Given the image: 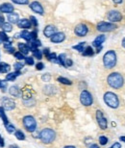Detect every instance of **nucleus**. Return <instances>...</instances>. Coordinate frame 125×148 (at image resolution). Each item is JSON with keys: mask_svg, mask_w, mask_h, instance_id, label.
Here are the masks:
<instances>
[{"mask_svg": "<svg viewBox=\"0 0 125 148\" xmlns=\"http://www.w3.org/2000/svg\"><path fill=\"white\" fill-rule=\"evenodd\" d=\"M103 98H104V102H105L106 105L110 108L117 109L118 106H120V99H118L117 94H115L114 92L107 91V92L104 94Z\"/></svg>", "mask_w": 125, "mask_h": 148, "instance_id": "obj_3", "label": "nucleus"}, {"mask_svg": "<svg viewBox=\"0 0 125 148\" xmlns=\"http://www.w3.org/2000/svg\"><path fill=\"white\" fill-rule=\"evenodd\" d=\"M120 140L121 141H124V143H125V136H122V137H120Z\"/></svg>", "mask_w": 125, "mask_h": 148, "instance_id": "obj_53", "label": "nucleus"}, {"mask_svg": "<svg viewBox=\"0 0 125 148\" xmlns=\"http://www.w3.org/2000/svg\"><path fill=\"white\" fill-rule=\"evenodd\" d=\"M73 64V62L70 60V59H67L65 60V67H68V66H71Z\"/></svg>", "mask_w": 125, "mask_h": 148, "instance_id": "obj_42", "label": "nucleus"}, {"mask_svg": "<svg viewBox=\"0 0 125 148\" xmlns=\"http://www.w3.org/2000/svg\"><path fill=\"white\" fill-rule=\"evenodd\" d=\"M2 107L4 108V110L7 111H12L14 110V107H16V103H14V100H12L11 98H8V97H4L2 99Z\"/></svg>", "mask_w": 125, "mask_h": 148, "instance_id": "obj_11", "label": "nucleus"}, {"mask_svg": "<svg viewBox=\"0 0 125 148\" xmlns=\"http://www.w3.org/2000/svg\"><path fill=\"white\" fill-rule=\"evenodd\" d=\"M97 31L102 32V33H106V32H112L115 31V29H117V26L115 23L112 22H106V21H101L96 26Z\"/></svg>", "mask_w": 125, "mask_h": 148, "instance_id": "obj_7", "label": "nucleus"}, {"mask_svg": "<svg viewBox=\"0 0 125 148\" xmlns=\"http://www.w3.org/2000/svg\"><path fill=\"white\" fill-rule=\"evenodd\" d=\"M11 66L6 63H0V73H7L10 71Z\"/></svg>", "mask_w": 125, "mask_h": 148, "instance_id": "obj_22", "label": "nucleus"}, {"mask_svg": "<svg viewBox=\"0 0 125 148\" xmlns=\"http://www.w3.org/2000/svg\"><path fill=\"white\" fill-rule=\"evenodd\" d=\"M110 148H121V144L120 143H115Z\"/></svg>", "mask_w": 125, "mask_h": 148, "instance_id": "obj_45", "label": "nucleus"}, {"mask_svg": "<svg viewBox=\"0 0 125 148\" xmlns=\"http://www.w3.org/2000/svg\"><path fill=\"white\" fill-rule=\"evenodd\" d=\"M80 102L83 106L85 107H89V106H91L93 103V98L91 93L87 90H84L80 94Z\"/></svg>", "mask_w": 125, "mask_h": 148, "instance_id": "obj_6", "label": "nucleus"}, {"mask_svg": "<svg viewBox=\"0 0 125 148\" xmlns=\"http://www.w3.org/2000/svg\"><path fill=\"white\" fill-rule=\"evenodd\" d=\"M3 23H4V16L2 14H0V26H2Z\"/></svg>", "mask_w": 125, "mask_h": 148, "instance_id": "obj_48", "label": "nucleus"}, {"mask_svg": "<svg viewBox=\"0 0 125 148\" xmlns=\"http://www.w3.org/2000/svg\"><path fill=\"white\" fill-rule=\"evenodd\" d=\"M4 140H3V138H2V137H1V136H0V147H3V146H4Z\"/></svg>", "mask_w": 125, "mask_h": 148, "instance_id": "obj_49", "label": "nucleus"}, {"mask_svg": "<svg viewBox=\"0 0 125 148\" xmlns=\"http://www.w3.org/2000/svg\"><path fill=\"white\" fill-rule=\"evenodd\" d=\"M14 51H16V50H14V47H12V48H10V49H8V50H7V52L9 53V54H14V53H16Z\"/></svg>", "mask_w": 125, "mask_h": 148, "instance_id": "obj_47", "label": "nucleus"}, {"mask_svg": "<svg viewBox=\"0 0 125 148\" xmlns=\"http://www.w3.org/2000/svg\"><path fill=\"white\" fill-rule=\"evenodd\" d=\"M41 79H43V82H49L50 79H51V76H50V74L46 73V74H43V75L41 76Z\"/></svg>", "mask_w": 125, "mask_h": 148, "instance_id": "obj_36", "label": "nucleus"}, {"mask_svg": "<svg viewBox=\"0 0 125 148\" xmlns=\"http://www.w3.org/2000/svg\"><path fill=\"white\" fill-rule=\"evenodd\" d=\"M90 148H100L99 146L97 145V144H93V145H91Z\"/></svg>", "mask_w": 125, "mask_h": 148, "instance_id": "obj_51", "label": "nucleus"}, {"mask_svg": "<svg viewBox=\"0 0 125 148\" xmlns=\"http://www.w3.org/2000/svg\"><path fill=\"white\" fill-rule=\"evenodd\" d=\"M10 148H19V146H17V145H14V144H13V145H10Z\"/></svg>", "mask_w": 125, "mask_h": 148, "instance_id": "obj_55", "label": "nucleus"}, {"mask_svg": "<svg viewBox=\"0 0 125 148\" xmlns=\"http://www.w3.org/2000/svg\"><path fill=\"white\" fill-rule=\"evenodd\" d=\"M67 55L65 54H60L59 55V57H58V64H61V66H65V60H67Z\"/></svg>", "mask_w": 125, "mask_h": 148, "instance_id": "obj_25", "label": "nucleus"}, {"mask_svg": "<svg viewBox=\"0 0 125 148\" xmlns=\"http://www.w3.org/2000/svg\"><path fill=\"white\" fill-rule=\"evenodd\" d=\"M25 62L29 66H33V64H34V59H33V57H26Z\"/></svg>", "mask_w": 125, "mask_h": 148, "instance_id": "obj_38", "label": "nucleus"}, {"mask_svg": "<svg viewBox=\"0 0 125 148\" xmlns=\"http://www.w3.org/2000/svg\"><path fill=\"white\" fill-rule=\"evenodd\" d=\"M14 57H16V59H17V60H23V59H25L24 55L22 54V53H20L19 51H17L14 53Z\"/></svg>", "mask_w": 125, "mask_h": 148, "instance_id": "obj_35", "label": "nucleus"}, {"mask_svg": "<svg viewBox=\"0 0 125 148\" xmlns=\"http://www.w3.org/2000/svg\"><path fill=\"white\" fill-rule=\"evenodd\" d=\"M30 8H31V10L33 12H35V13H37L38 14H44V10H43V7L41 6V4L40 2H38V1H34V2H32L30 5Z\"/></svg>", "mask_w": 125, "mask_h": 148, "instance_id": "obj_12", "label": "nucleus"}, {"mask_svg": "<svg viewBox=\"0 0 125 148\" xmlns=\"http://www.w3.org/2000/svg\"><path fill=\"white\" fill-rule=\"evenodd\" d=\"M82 53H83V55H84V56H93L94 54L93 49V47H91V46H87Z\"/></svg>", "mask_w": 125, "mask_h": 148, "instance_id": "obj_24", "label": "nucleus"}, {"mask_svg": "<svg viewBox=\"0 0 125 148\" xmlns=\"http://www.w3.org/2000/svg\"><path fill=\"white\" fill-rule=\"evenodd\" d=\"M22 124L27 132L33 133L37 129V121H36V119L32 115H26V116L23 117Z\"/></svg>", "mask_w": 125, "mask_h": 148, "instance_id": "obj_5", "label": "nucleus"}, {"mask_svg": "<svg viewBox=\"0 0 125 148\" xmlns=\"http://www.w3.org/2000/svg\"><path fill=\"white\" fill-rule=\"evenodd\" d=\"M32 52H33V55L35 56V58H37L38 60H41V59L43 58V53H41V50H38V48L35 49L34 51H32Z\"/></svg>", "mask_w": 125, "mask_h": 148, "instance_id": "obj_32", "label": "nucleus"}, {"mask_svg": "<svg viewBox=\"0 0 125 148\" xmlns=\"http://www.w3.org/2000/svg\"><path fill=\"white\" fill-rule=\"evenodd\" d=\"M8 19L11 24H16V23L19 22V14H16V13H11L8 14Z\"/></svg>", "mask_w": 125, "mask_h": 148, "instance_id": "obj_18", "label": "nucleus"}, {"mask_svg": "<svg viewBox=\"0 0 125 148\" xmlns=\"http://www.w3.org/2000/svg\"><path fill=\"white\" fill-rule=\"evenodd\" d=\"M16 24L19 26V28H22V29H29V28H31V26H32L31 21L27 18L19 19Z\"/></svg>", "mask_w": 125, "mask_h": 148, "instance_id": "obj_15", "label": "nucleus"}, {"mask_svg": "<svg viewBox=\"0 0 125 148\" xmlns=\"http://www.w3.org/2000/svg\"><path fill=\"white\" fill-rule=\"evenodd\" d=\"M17 46H19V52L22 53L23 55H26L28 54L29 51H30V49H29V46L27 45L26 43H23V42H19L17 44Z\"/></svg>", "mask_w": 125, "mask_h": 148, "instance_id": "obj_20", "label": "nucleus"}, {"mask_svg": "<svg viewBox=\"0 0 125 148\" xmlns=\"http://www.w3.org/2000/svg\"><path fill=\"white\" fill-rule=\"evenodd\" d=\"M20 74H21V73H20V71L11 72V73L7 74V76H6V80H7V81H14L16 77L19 76Z\"/></svg>", "mask_w": 125, "mask_h": 148, "instance_id": "obj_21", "label": "nucleus"}, {"mask_svg": "<svg viewBox=\"0 0 125 148\" xmlns=\"http://www.w3.org/2000/svg\"><path fill=\"white\" fill-rule=\"evenodd\" d=\"M65 40V33H62V32H56V33L50 38V40H51L53 43H60V42H62Z\"/></svg>", "mask_w": 125, "mask_h": 148, "instance_id": "obj_13", "label": "nucleus"}, {"mask_svg": "<svg viewBox=\"0 0 125 148\" xmlns=\"http://www.w3.org/2000/svg\"><path fill=\"white\" fill-rule=\"evenodd\" d=\"M107 18L110 20V22L112 23H117V22H120L123 18L122 14L120 13V11L117 10H112L110 11L108 14H107Z\"/></svg>", "mask_w": 125, "mask_h": 148, "instance_id": "obj_8", "label": "nucleus"}, {"mask_svg": "<svg viewBox=\"0 0 125 148\" xmlns=\"http://www.w3.org/2000/svg\"><path fill=\"white\" fill-rule=\"evenodd\" d=\"M0 116H1V118H2L4 125L8 123V118H7V116H6V114L4 112V108H3V107H0Z\"/></svg>", "mask_w": 125, "mask_h": 148, "instance_id": "obj_27", "label": "nucleus"}, {"mask_svg": "<svg viewBox=\"0 0 125 148\" xmlns=\"http://www.w3.org/2000/svg\"><path fill=\"white\" fill-rule=\"evenodd\" d=\"M58 82H60V83H62V84H64V85H71V84H72V82H71L70 80L65 78V77H59Z\"/></svg>", "mask_w": 125, "mask_h": 148, "instance_id": "obj_30", "label": "nucleus"}, {"mask_svg": "<svg viewBox=\"0 0 125 148\" xmlns=\"http://www.w3.org/2000/svg\"><path fill=\"white\" fill-rule=\"evenodd\" d=\"M2 29H3V32H12L13 30V25L11 24L10 22H4L2 25Z\"/></svg>", "mask_w": 125, "mask_h": 148, "instance_id": "obj_23", "label": "nucleus"}, {"mask_svg": "<svg viewBox=\"0 0 125 148\" xmlns=\"http://www.w3.org/2000/svg\"><path fill=\"white\" fill-rule=\"evenodd\" d=\"M13 47V43H12V41L11 40H9V41H6V42H4V48L6 50H8V49H10Z\"/></svg>", "mask_w": 125, "mask_h": 148, "instance_id": "obj_40", "label": "nucleus"}, {"mask_svg": "<svg viewBox=\"0 0 125 148\" xmlns=\"http://www.w3.org/2000/svg\"><path fill=\"white\" fill-rule=\"evenodd\" d=\"M0 86H1V80H0Z\"/></svg>", "mask_w": 125, "mask_h": 148, "instance_id": "obj_56", "label": "nucleus"}, {"mask_svg": "<svg viewBox=\"0 0 125 148\" xmlns=\"http://www.w3.org/2000/svg\"><path fill=\"white\" fill-rule=\"evenodd\" d=\"M96 120L98 125L102 130H106L108 128V121H107L106 117L104 116L103 112L99 110L96 111Z\"/></svg>", "mask_w": 125, "mask_h": 148, "instance_id": "obj_10", "label": "nucleus"}, {"mask_svg": "<svg viewBox=\"0 0 125 148\" xmlns=\"http://www.w3.org/2000/svg\"><path fill=\"white\" fill-rule=\"evenodd\" d=\"M6 87H7V82L1 81V86H0V88H2V90L5 91L6 90Z\"/></svg>", "mask_w": 125, "mask_h": 148, "instance_id": "obj_43", "label": "nucleus"}, {"mask_svg": "<svg viewBox=\"0 0 125 148\" xmlns=\"http://www.w3.org/2000/svg\"><path fill=\"white\" fill-rule=\"evenodd\" d=\"M64 148H76L75 146H72V145H67V146H65Z\"/></svg>", "mask_w": 125, "mask_h": 148, "instance_id": "obj_54", "label": "nucleus"}, {"mask_svg": "<svg viewBox=\"0 0 125 148\" xmlns=\"http://www.w3.org/2000/svg\"><path fill=\"white\" fill-rule=\"evenodd\" d=\"M9 40H11L10 38H8V36L6 35L5 32H0V42H6V41H9Z\"/></svg>", "mask_w": 125, "mask_h": 148, "instance_id": "obj_28", "label": "nucleus"}, {"mask_svg": "<svg viewBox=\"0 0 125 148\" xmlns=\"http://www.w3.org/2000/svg\"><path fill=\"white\" fill-rule=\"evenodd\" d=\"M85 44L86 42H80L78 45H74L73 46V49H76L77 51H79V52H83L84 51V47H85Z\"/></svg>", "mask_w": 125, "mask_h": 148, "instance_id": "obj_31", "label": "nucleus"}, {"mask_svg": "<svg viewBox=\"0 0 125 148\" xmlns=\"http://www.w3.org/2000/svg\"><path fill=\"white\" fill-rule=\"evenodd\" d=\"M43 54L45 55V57H46V58L48 57V55L50 54V51H49V49H48V48H45V49H44V50H43Z\"/></svg>", "mask_w": 125, "mask_h": 148, "instance_id": "obj_46", "label": "nucleus"}, {"mask_svg": "<svg viewBox=\"0 0 125 148\" xmlns=\"http://www.w3.org/2000/svg\"><path fill=\"white\" fill-rule=\"evenodd\" d=\"M74 33L78 37H85L89 33V28L85 23H79V24L76 25L75 29H74Z\"/></svg>", "mask_w": 125, "mask_h": 148, "instance_id": "obj_9", "label": "nucleus"}, {"mask_svg": "<svg viewBox=\"0 0 125 148\" xmlns=\"http://www.w3.org/2000/svg\"><path fill=\"white\" fill-rule=\"evenodd\" d=\"M23 103L26 105V106H33V105H35V100L34 99H28L27 101L26 100H23Z\"/></svg>", "mask_w": 125, "mask_h": 148, "instance_id": "obj_37", "label": "nucleus"}, {"mask_svg": "<svg viewBox=\"0 0 125 148\" xmlns=\"http://www.w3.org/2000/svg\"><path fill=\"white\" fill-rule=\"evenodd\" d=\"M57 32V28L54 25H47L43 30V35L46 38H51Z\"/></svg>", "mask_w": 125, "mask_h": 148, "instance_id": "obj_14", "label": "nucleus"}, {"mask_svg": "<svg viewBox=\"0 0 125 148\" xmlns=\"http://www.w3.org/2000/svg\"><path fill=\"white\" fill-rule=\"evenodd\" d=\"M121 45H122V47H124V48H125V38L122 40V41H121Z\"/></svg>", "mask_w": 125, "mask_h": 148, "instance_id": "obj_52", "label": "nucleus"}, {"mask_svg": "<svg viewBox=\"0 0 125 148\" xmlns=\"http://www.w3.org/2000/svg\"><path fill=\"white\" fill-rule=\"evenodd\" d=\"M11 1L19 5H27L29 3V0H11Z\"/></svg>", "mask_w": 125, "mask_h": 148, "instance_id": "obj_34", "label": "nucleus"}, {"mask_svg": "<svg viewBox=\"0 0 125 148\" xmlns=\"http://www.w3.org/2000/svg\"><path fill=\"white\" fill-rule=\"evenodd\" d=\"M9 92L14 97H19L20 95V90L17 86H12V87L9 88Z\"/></svg>", "mask_w": 125, "mask_h": 148, "instance_id": "obj_19", "label": "nucleus"}, {"mask_svg": "<svg viewBox=\"0 0 125 148\" xmlns=\"http://www.w3.org/2000/svg\"><path fill=\"white\" fill-rule=\"evenodd\" d=\"M0 12H1V13L11 14L14 12V6L10 4V3H3V4L0 6Z\"/></svg>", "mask_w": 125, "mask_h": 148, "instance_id": "obj_16", "label": "nucleus"}, {"mask_svg": "<svg viewBox=\"0 0 125 148\" xmlns=\"http://www.w3.org/2000/svg\"><path fill=\"white\" fill-rule=\"evenodd\" d=\"M113 2H114L115 4H121V3H122V0H113Z\"/></svg>", "mask_w": 125, "mask_h": 148, "instance_id": "obj_50", "label": "nucleus"}, {"mask_svg": "<svg viewBox=\"0 0 125 148\" xmlns=\"http://www.w3.org/2000/svg\"><path fill=\"white\" fill-rule=\"evenodd\" d=\"M117 57L115 50H109L103 56V64L106 69H114L117 64Z\"/></svg>", "mask_w": 125, "mask_h": 148, "instance_id": "obj_2", "label": "nucleus"}, {"mask_svg": "<svg viewBox=\"0 0 125 148\" xmlns=\"http://www.w3.org/2000/svg\"><path fill=\"white\" fill-rule=\"evenodd\" d=\"M14 69H16V71H19L20 69H22L23 64L20 63H16L14 64Z\"/></svg>", "mask_w": 125, "mask_h": 148, "instance_id": "obj_39", "label": "nucleus"}, {"mask_svg": "<svg viewBox=\"0 0 125 148\" xmlns=\"http://www.w3.org/2000/svg\"><path fill=\"white\" fill-rule=\"evenodd\" d=\"M14 136H16V138H17V140H25V136L21 131H20V130L14 132Z\"/></svg>", "mask_w": 125, "mask_h": 148, "instance_id": "obj_29", "label": "nucleus"}, {"mask_svg": "<svg viewBox=\"0 0 125 148\" xmlns=\"http://www.w3.org/2000/svg\"><path fill=\"white\" fill-rule=\"evenodd\" d=\"M56 138V133L54 130L50 129V128H45L43 130H41V132L40 133V138L43 143L49 144L52 143L54 141Z\"/></svg>", "mask_w": 125, "mask_h": 148, "instance_id": "obj_4", "label": "nucleus"}, {"mask_svg": "<svg viewBox=\"0 0 125 148\" xmlns=\"http://www.w3.org/2000/svg\"><path fill=\"white\" fill-rule=\"evenodd\" d=\"M105 40H106L105 35H99V36H97L95 38V40L93 41V45L95 47H99L101 46V44L105 41Z\"/></svg>", "mask_w": 125, "mask_h": 148, "instance_id": "obj_17", "label": "nucleus"}, {"mask_svg": "<svg viewBox=\"0 0 125 148\" xmlns=\"http://www.w3.org/2000/svg\"><path fill=\"white\" fill-rule=\"evenodd\" d=\"M30 21L33 25L35 26V27H37L38 26V21H37V18H36L35 16H30Z\"/></svg>", "mask_w": 125, "mask_h": 148, "instance_id": "obj_41", "label": "nucleus"}, {"mask_svg": "<svg viewBox=\"0 0 125 148\" xmlns=\"http://www.w3.org/2000/svg\"><path fill=\"white\" fill-rule=\"evenodd\" d=\"M43 67H44V64L43 63H38L36 64V69H37L38 70H41V69H43Z\"/></svg>", "mask_w": 125, "mask_h": 148, "instance_id": "obj_44", "label": "nucleus"}, {"mask_svg": "<svg viewBox=\"0 0 125 148\" xmlns=\"http://www.w3.org/2000/svg\"><path fill=\"white\" fill-rule=\"evenodd\" d=\"M99 143L101 145H106L108 143V138L105 136H100L99 137Z\"/></svg>", "mask_w": 125, "mask_h": 148, "instance_id": "obj_33", "label": "nucleus"}, {"mask_svg": "<svg viewBox=\"0 0 125 148\" xmlns=\"http://www.w3.org/2000/svg\"><path fill=\"white\" fill-rule=\"evenodd\" d=\"M5 128L6 130H7V132L9 133V134H13V133L16 132V128H14V126L13 125V124H11V123H7V124H5Z\"/></svg>", "mask_w": 125, "mask_h": 148, "instance_id": "obj_26", "label": "nucleus"}, {"mask_svg": "<svg viewBox=\"0 0 125 148\" xmlns=\"http://www.w3.org/2000/svg\"><path fill=\"white\" fill-rule=\"evenodd\" d=\"M107 83L111 88L120 90L125 85V78L120 72H112L107 77Z\"/></svg>", "mask_w": 125, "mask_h": 148, "instance_id": "obj_1", "label": "nucleus"}]
</instances>
